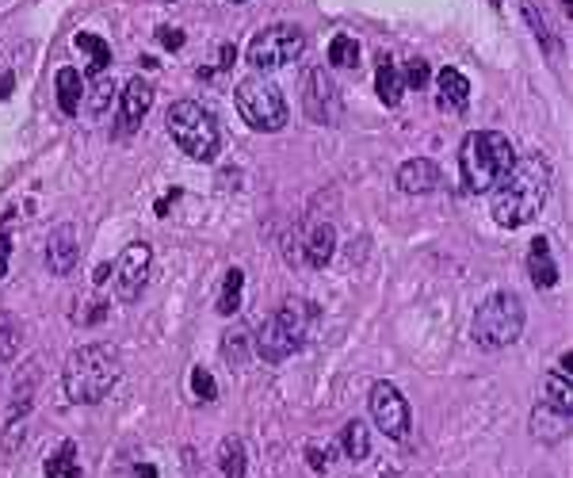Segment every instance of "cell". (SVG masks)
Instances as JSON below:
<instances>
[{
  "label": "cell",
  "mask_w": 573,
  "mask_h": 478,
  "mask_svg": "<svg viewBox=\"0 0 573 478\" xmlns=\"http://www.w3.org/2000/svg\"><path fill=\"white\" fill-rule=\"evenodd\" d=\"M547 196H551V161L539 153L520 157L505 173V180L493 188V207H489L493 222L505 230H520L543 211Z\"/></svg>",
  "instance_id": "obj_1"
},
{
  "label": "cell",
  "mask_w": 573,
  "mask_h": 478,
  "mask_svg": "<svg viewBox=\"0 0 573 478\" xmlns=\"http://www.w3.org/2000/svg\"><path fill=\"white\" fill-rule=\"evenodd\" d=\"M123 375V364H119V348L111 345H81L69 352L62 371V387L65 398L77 402V406H96L104 402L107 394L115 391Z\"/></svg>",
  "instance_id": "obj_2"
},
{
  "label": "cell",
  "mask_w": 573,
  "mask_h": 478,
  "mask_svg": "<svg viewBox=\"0 0 573 478\" xmlns=\"http://www.w3.org/2000/svg\"><path fill=\"white\" fill-rule=\"evenodd\" d=\"M516 165V146H512L509 134L501 131H474L463 138V150H459V176H463V188L470 196H486L493 192L505 173Z\"/></svg>",
  "instance_id": "obj_3"
},
{
  "label": "cell",
  "mask_w": 573,
  "mask_h": 478,
  "mask_svg": "<svg viewBox=\"0 0 573 478\" xmlns=\"http://www.w3.org/2000/svg\"><path fill=\"white\" fill-rule=\"evenodd\" d=\"M318 326V306L310 299H287L272 318H264V326L256 329V352L260 360L279 364L287 356H295L298 348L310 341V333Z\"/></svg>",
  "instance_id": "obj_4"
},
{
  "label": "cell",
  "mask_w": 573,
  "mask_h": 478,
  "mask_svg": "<svg viewBox=\"0 0 573 478\" xmlns=\"http://www.w3.org/2000/svg\"><path fill=\"white\" fill-rule=\"evenodd\" d=\"M524 318H528V314H524L520 295H516V291H497V295H489L486 303L478 306L474 326H470V337H474V345L489 348V352L509 348L520 341Z\"/></svg>",
  "instance_id": "obj_5"
},
{
  "label": "cell",
  "mask_w": 573,
  "mask_h": 478,
  "mask_svg": "<svg viewBox=\"0 0 573 478\" xmlns=\"http://www.w3.org/2000/svg\"><path fill=\"white\" fill-rule=\"evenodd\" d=\"M165 119H169L172 142L188 153L191 161H214V157H218L222 134H218L214 115L203 108V104H195V100H176Z\"/></svg>",
  "instance_id": "obj_6"
},
{
  "label": "cell",
  "mask_w": 573,
  "mask_h": 478,
  "mask_svg": "<svg viewBox=\"0 0 573 478\" xmlns=\"http://www.w3.org/2000/svg\"><path fill=\"white\" fill-rule=\"evenodd\" d=\"M234 104L241 111V119L260 134H276L287 127V100L279 85H272L264 73H253L245 81H237Z\"/></svg>",
  "instance_id": "obj_7"
},
{
  "label": "cell",
  "mask_w": 573,
  "mask_h": 478,
  "mask_svg": "<svg viewBox=\"0 0 573 478\" xmlns=\"http://www.w3.org/2000/svg\"><path fill=\"white\" fill-rule=\"evenodd\" d=\"M306 50V31L298 23H272L264 31H256L253 43H249V66L256 73H272L298 62Z\"/></svg>",
  "instance_id": "obj_8"
},
{
  "label": "cell",
  "mask_w": 573,
  "mask_h": 478,
  "mask_svg": "<svg viewBox=\"0 0 573 478\" xmlns=\"http://www.w3.org/2000/svg\"><path fill=\"white\" fill-rule=\"evenodd\" d=\"M367 406H371V417H375L382 436H390V440H405V436H409V425H413L409 402H405L402 391H398L394 383H375Z\"/></svg>",
  "instance_id": "obj_9"
},
{
  "label": "cell",
  "mask_w": 573,
  "mask_h": 478,
  "mask_svg": "<svg viewBox=\"0 0 573 478\" xmlns=\"http://www.w3.org/2000/svg\"><path fill=\"white\" fill-rule=\"evenodd\" d=\"M149 264H153V249L146 241H130L119 253V261H115V295H119V303H134L142 295V287L149 280Z\"/></svg>",
  "instance_id": "obj_10"
},
{
  "label": "cell",
  "mask_w": 573,
  "mask_h": 478,
  "mask_svg": "<svg viewBox=\"0 0 573 478\" xmlns=\"http://www.w3.org/2000/svg\"><path fill=\"white\" fill-rule=\"evenodd\" d=\"M302 108L314 123H337L340 115V92L337 85L325 77V69H310L302 81Z\"/></svg>",
  "instance_id": "obj_11"
},
{
  "label": "cell",
  "mask_w": 573,
  "mask_h": 478,
  "mask_svg": "<svg viewBox=\"0 0 573 478\" xmlns=\"http://www.w3.org/2000/svg\"><path fill=\"white\" fill-rule=\"evenodd\" d=\"M81 261V241H77V226H54L46 238V268L50 276H69Z\"/></svg>",
  "instance_id": "obj_12"
},
{
  "label": "cell",
  "mask_w": 573,
  "mask_h": 478,
  "mask_svg": "<svg viewBox=\"0 0 573 478\" xmlns=\"http://www.w3.org/2000/svg\"><path fill=\"white\" fill-rule=\"evenodd\" d=\"M570 425H573V410L554 406L547 398H539V406L531 410V436L539 444H562L570 436Z\"/></svg>",
  "instance_id": "obj_13"
},
{
  "label": "cell",
  "mask_w": 573,
  "mask_h": 478,
  "mask_svg": "<svg viewBox=\"0 0 573 478\" xmlns=\"http://www.w3.org/2000/svg\"><path fill=\"white\" fill-rule=\"evenodd\" d=\"M398 188H402L405 196H428V192H436L440 188V165L436 161H428V157H409L402 169H398Z\"/></svg>",
  "instance_id": "obj_14"
},
{
  "label": "cell",
  "mask_w": 573,
  "mask_h": 478,
  "mask_svg": "<svg viewBox=\"0 0 573 478\" xmlns=\"http://www.w3.org/2000/svg\"><path fill=\"white\" fill-rule=\"evenodd\" d=\"M119 108H123V127H127V131H134V127L146 119V111L153 108V85H149L146 77H130L127 85H123Z\"/></svg>",
  "instance_id": "obj_15"
},
{
  "label": "cell",
  "mask_w": 573,
  "mask_h": 478,
  "mask_svg": "<svg viewBox=\"0 0 573 478\" xmlns=\"http://www.w3.org/2000/svg\"><path fill=\"white\" fill-rule=\"evenodd\" d=\"M302 261L310 264V268H325V264L333 261V253H337V230L329 226V222H318V226H310L306 230V241H302Z\"/></svg>",
  "instance_id": "obj_16"
},
{
  "label": "cell",
  "mask_w": 573,
  "mask_h": 478,
  "mask_svg": "<svg viewBox=\"0 0 573 478\" xmlns=\"http://www.w3.org/2000/svg\"><path fill=\"white\" fill-rule=\"evenodd\" d=\"M436 85H440V108H444V111H467L470 81L459 73V69L444 66L440 73H436Z\"/></svg>",
  "instance_id": "obj_17"
},
{
  "label": "cell",
  "mask_w": 573,
  "mask_h": 478,
  "mask_svg": "<svg viewBox=\"0 0 573 478\" xmlns=\"http://www.w3.org/2000/svg\"><path fill=\"white\" fill-rule=\"evenodd\" d=\"M528 272H531V283L539 291H547L558 283V264L551 257V238H535L531 241V253H528Z\"/></svg>",
  "instance_id": "obj_18"
},
{
  "label": "cell",
  "mask_w": 573,
  "mask_h": 478,
  "mask_svg": "<svg viewBox=\"0 0 573 478\" xmlns=\"http://www.w3.org/2000/svg\"><path fill=\"white\" fill-rule=\"evenodd\" d=\"M54 85H58V108H62V115H77V111H81V100H85V81H81V73L73 66L58 69Z\"/></svg>",
  "instance_id": "obj_19"
},
{
  "label": "cell",
  "mask_w": 573,
  "mask_h": 478,
  "mask_svg": "<svg viewBox=\"0 0 573 478\" xmlns=\"http://www.w3.org/2000/svg\"><path fill=\"white\" fill-rule=\"evenodd\" d=\"M375 88H379V100L386 104V108H398L402 104V73H398V66L382 54L379 58V69H375Z\"/></svg>",
  "instance_id": "obj_20"
},
{
  "label": "cell",
  "mask_w": 573,
  "mask_h": 478,
  "mask_svg": "<svg viewBox=\"0 0 573 478\" xmlns=\"http://www.w3.org/2000/svg\"><path fill=\"white\" fill-rule=\"evenodd\" d=\"M77 50L88 54V73H92V77H100V73L111 66V46H107L100 35H92V31H81V35H77Z\"/></svg>",
  "instance_id": "obj_21"
},
{
  "label": "cell",
  "mask_w": 573,
  "mask_h": 478,
  "mask_svg": "<svg viewBox=\"0 0 573 478\" xmlns=\"http://www.w3.org/2000/svg\"><path fill=\"white\" fill-rule=\"evenodd\" d=\"M46 478H81V463H77V444L65 440L54 456L46 459Z\"/></svg>",
  "instance_id": "obj_22"
},
{
  "label": "cell",
  "mask_w": 573,
  "mask_h": 478,
  "mask_svg": "<svg viewBox=\"0 0 573 478\" xmlns=\"http://www.w3.org/2000/svg\"><path fill=\"white\" fill-rule=\"evenodd\" d=\"M245 444L237 436H226L222 448H218V467H222V478H245Z\"/></svg>",
  "instance_id": "obj_23"
},
{
  "label": "cell",
  "mask_w": 573,
  "mask_h": 478,
  "mask_svg": "<svg viewBox=\"0 0 573 478\" xmlns=\"http://www.w3.org/2000/svg\"><path fill=\"white\" fill-rule=\"evenodd\" d=\"M340 444H344V456L356 459V463L371 456V436H367V425H363V421H348L344 433H340Z\"/></svg>",
  "instance_id": "obj_24"
},
{
  "label": "cell",
  "mask_w": 573,
  "mask_h": 478,
  "mask_svg": "<svg viewBox=\"0 0 573 478\" xmlns=\"http://www.w3.org/2000/svg\"><path fill=\"white\" fill-rule=\"evenodd\" d=\"M241 291H245V272L241 268H230L226 280H222V291H218V310L222 314H234L241 306Z\"/></svg>",
  "instance_id": "obj_25"
},
{
  "label": "cell",
  "mask_w": 573,
  "mask_h": 478,
  "mask_svg": "<svg viewBox=\"0 0 573 478\" xmlns=\"http://www.w3.org/2000/svg\"><path fill=\"white\" fill-rule=\"evenodd\" d=\"M329 62L337 69L360 66V43H356L352 35H333V43H329Z\"/></svg>",
  "instance_id": "obj_26"
},
{
  "label": "cell",
  "mask_w": 573,
  "mask_h": 478,
  "mask_svg": "<svg viewBox=\"0 0 573 478\" xmlns=\"http://www.w3.org/2000/svg\"><path fill=\"white\" fill-rule=\"evenodd\" d=\"M39 364H43V360H39V356H31V360L23 364V375L16 379V406H20V410H27V406H31V398H35V383H39V371H43Z\"/></svg>",
  "instance_id": "obj_27"
},
{
  "label": "cell",
  "mask_w": 573,
  "mask_h": 478,
  "mask_svg": "<svg viewBox=\"0 0 573 478\" xmlns=\"http://www.w3.org/2000/svg\"><path fill=\"white\" fill-rule=\"evenodd\" d=\"M543 398H547V402H554V406H566V410H573V375L551 371V375H547V391H543Z\"/></svg>",
  "instance_id": "obj_28"
},
{
  "label": "cell",
  "mask_w": 573,
  "mask_h": 478,
  "mask_svg": "<svg viewBox=\"0 0 573 478\" xmlns=\"http://www.w3.org/2000/svg\"><path fill=\"white\" fill-rule=\"evenodd\" d=\"M20 341H23V329L16 326L12 318H0V368L20 356Z\"/></svg>",
  "instance_id": "obj_29"
},
{
  "label": "cell",
  "mask_w": 573,
  "mask_h": 478,
  "mask_svg": "<svg viewBox=\"0 0 573 478\" xmlns=\"http://www.w3.org/2000/svg\"><path fill=\"white\" fill-rule=\"evenodd\" d=\"M428 81H432V69H428V62L425 58H409L405 62V77H402V85L405 88H428Z\"/></svg>",
  "instance_id": "obj_30"
},
{
  "label": "cell",
  "mask_w": 573,
  "mask_h": 478,
  "mask_svg": "<svg viewBox=\"0 0 573 478\" xmlns=\"http://www.w3.org/2000/svg\"><path fill=\"white\" fill-rule=\"evenodd\" d=\"M191 391H195L199 402H214V398H218V387H214L211 371H203V368L191 371Z\"/></svg>",
  "instance_id": "obj_31"
},
{
  "label": "cell",
  "mask_w": 573,
  "mask_h": 478,
  "mask_svg": "<svg viewBox=\"0 0 573 478\" xmlns=\"http://www.w3.org/2000/svg\"><path fill=\"white\" fill-rule=\"evenodd\" d=\"M111 100H115V85L100 81V85H96V96H92V104H88V111H92V115H104Z\"/></svg>",
  "instance_id": "obj_32"
},
{
  "label": "cell",
  "mask_w": 573,
  "mask_h": 478,
  "mask_svg": "<svg viewBox=\"0 0 573 478\" xmlns=\"http://www.w3.org/2000/svg\"><path fill=\"white\" fill-rule=\"evenodd\" d=\"M8 261H12V238L0 234V280H4V272H8Z\"/></svg>",
  "instance_id": "obj_33"
},
{
  "label": "cell",
  "mask_w": 573,
  "mask_h": 478,
  "mask_svg": "<svg viewBox=\"0 0 573 478\" xmlns=\"http://www.w3.org/2000/svg\"><path fill=\"white\" fill-rule=\"evenodd\" d=\"M157 39L169 46V50H176V46H184V31H169V27H161V31H157Z\"/></svg>",
  "instance_id": "obj_34"
},
{
  "label": "cell",
  "mask_w": 573,
  "mask_h": 478,
  "mask_svg": "<svg viewBox=\"0 0 573 478\" xmlns=\"http://www.w3.org/2000/svg\"><path fill=\"white\" fill-rule=\"evenodd\" d=\"M12 85H16V77L4 69V73H0V100H8V96H12Z\"/></svg>",
  "instance_id": "obj_35"
},
{
  "label": "cell",
  "mask_w": 573,
  "mask_h": 478,
  "mask_svg": "<svg viewBox=\"0 0 573 478\" xmlns=\"http://www.w3.org/2000/svg\"><path fill=\"white\" fill-rule=\"evenodd\" d=\"M306 456H310V467H314V471H321V467H325V463H321V452H318V448H306Z\"/></svg>",
  "instance_id": "obj_36"
},
{
  "label": "cell",
  "mask_w": 573,
  "mask_h": 478,
  "mask_svg": "<svg viewBox=\"0 0 573 478\" xmlns=\"http://www.w3.org/2000/svg\"><path fill=\"white\" fill-rule=\"evenodd\" d=\"M234 4H245V0H234Z\"/></svg>",
  "instance_id": "obj_37"
}]
</instances>
